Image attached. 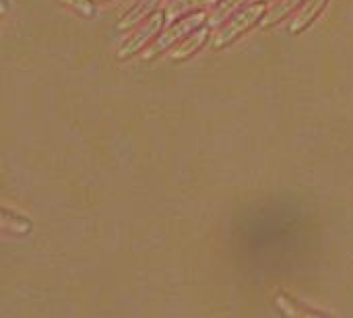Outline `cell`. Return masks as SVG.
<instances>
[{
  "instance_id": "obj_10",
  "label": "cell",
  "mask_w": 353,
  "mask_h": 318,
  "mask_svg": "<svg viewBox=\"0 0 353 318\" xmlns=\"http://www.w3.org/2000/svg\"><path fill=\"white\" fill-rule=\"evenodd\" d=\"M161 0H139L124 17H122V21H120V29H126V27H130L132 23H137L139 19H145V17H149V12L159 4Z\"/></svg>"
},
{
  "instance_id": "obj_11",
  "label": "cell",
  "mask_w": 353,
  "mask_h": 318,
  "mask_svg": "<svg viewBox=\"0 0 353 318\" xmlns=\"http://www.w3.org/2000/svg\"><path fill=\"white\" fill-rule=\"evenodd\" d=\"M246 0H219L215 4V10L207 17V23L209 27H215V25H221L240 4H244Z\"/></svg>"
},
{
  "instance_id": "obj_3",
  "label": "cell",
  "mask_w": 353,
  "mask_h": 318,
  "mask_svg": "<svg viewBox=\"0 0 353 318\" xmlns=\"http://www.w3.org/2000/svg\"><path fill=\"white\" fill-rule=\"evenodd\" d=\"M163 23H168V21H165V12H153V14H149V17L145 19V23H143L141 27H137L134 33L120 46L118 58L124 60V58L137 54L145 43H149V39H153V37L157 35V31L161 29Z\"/></svg>"
},
{
  "instance_id": "obj_1",
  "label": "cell",
  "mask_w": 353,
  "mask_h": 318,
  "mask_svg": "<svg viewBox=\"0 0 353 318\" xmlns=\"http://www.w3.org/2000/svg\"><path fill=\"white\" fill-rule=\"evenodd\" d=\"M263 14H265V4L263 2H254V4H250L248 8H244L242 12H238L217 35H215V39H213V43H211V48L213 50H221V48H225L228 43H232L240 33H244L248 27H252V25H256V23H261V19H263Z\"/></svg>"
},
{
  "instance_id": "obj_7",
  "label": "cell",
  "mask_w": 353,
  "mask_h": 318,
  "mask_svg": "<svg viewBox=\"0 0 353 318\" xmlns=\"http://www.w3.org/2000/svg\"><path fill=\"white\" fill-rule=\"evenodd\" d=\"M275 306L288 315V317H325L327 312H321V310H314V308H308L304 304H298V300L290 298L288 294H277L275 296Z\"/></svg>"
},
{
  "instance_id": "obj_6",
  "label": "cell",
  "mask_w": 353,
  "mask_h": 318,
  "mask_svg": "<svg viewBox=\"0 0 353 318\" xmlns=\"http://www.w3.org/2000/svg\"><path fill=\"white\" fill-rule=\"evenodd\" d=\"M219 0H168L165 2V21L174 23L186 14L199 12V8H207L211 4H217Z\"/></svg>"
},
{
  "instance_id": "obj_5",
  "label": "cell",
  "mask_w": 353,
  "mask_h": 318,
  "mask_svg": "<svg viewBox=\"0 0 353 318\" xmlns=\"http://www.w3.org/2000/svg\"><path fill=\"white\" fill-rule=\"evenodd\" d=\"M327 2H329V0H304L300 12L296 14V19H294L292 25H290V31H292L294 35L306 31V29L319 19V14H321L323 8L327 6Z\"/></svg>"
},
{
  "instance_id": "obj_8",
  "label": "cell",
  "mask_w": 353,
  "mask_h": 318,
  "mask_svg": "<svg viewBox=\"0 0 353 318\" xmlns=\"http://www.w3.org/2000/svg\"><path fill=\"white\" fill-rule=\"evenodd\" d=\"M304 0H279L277 4H273L261 19V27H271L277 21H281L283 17H288L294 8H298V4H302Z\"/></svg>"
},
{
  "instance_id": "obj_12",
  "label": "cell",
  "mask_w": 353,
  "mask_h": 318,
  "mask_svg": "<svg viewBox=\"0 0 353 318\" xmlns=\"http://www.w3.org/2000/svg\"><path fill=\"white\" fill-rule=\"evenodd\" d=\"M58 2L70 6L72 10H77V12H79L81 17H85V19H91V17H95V12H97L95 4H93L91 0H58Z\"/></svg>"
},
{
  "instance_id": "obj_9",
  "label": "cell",
  "mask_w": 353,
  "mask_h": 318,
  "mask_svg": "<svg viewBox=\"0 0 353 318\" xmlns=\"http://www.w3.org/2000/svg\"><path fill=\"white\" fill-rule=\"evenodd\" d=\"M2 230L14 236H25L31 232V223L29 219H25L23 215H17L12 211H8L6 207L2 209Z\"/></svg>"
},
{
  "instance_id": "obj_2",
  "label": "cell",
  "mask_w": 353,
  "mask_h": 318,
  "mask_svg": "<svg viewBox=\"0 0 353 318\" xmlns=\"http://www.w3.org/2000/svg\"><path fill=\"white\" fill-rule=\"evenodd\" d=\"M203 21H207V14H205V12H192V14L182 17L180 21H176L170 29H165V31L153 41V46L147 50L145 58H147V60H149V58H155L157 54H161L163 50H168L172 43H176L180 37H186V35L192 33L196 27H201Z\"/></svg>"
},
{
  "instance_id": "obj_4",
  "label": "cell",
  "mask_w": 353,
  "mask_h": 318,
  "mask_svg": "<svg viewBox=\"0 0 353 318\" xmlns=\"http://www.w3.org/2000/svg\"><path fill=\"white\" fill-rule=\"evenodd\" d=\"M209 39V25H201L196 27L192 33H188L174 50H172V60L182 62L186 58H190L192 54H196Z\"/></svg>"
},
{
  "instance_id": "obj_13",
  "label": "cell",
  "mask_w": 353,
  "mask_h": 318,
  "mask_svg": "<svg viewBox=\"0 0 353 318\" xmlns=\"http://www.w3.org/2000/svg\"><path fill=\"white\" fill-rule=\"evenodd\" d=\"M261 2H267V0H261Z\"/></svg>"
}]
</instances>
